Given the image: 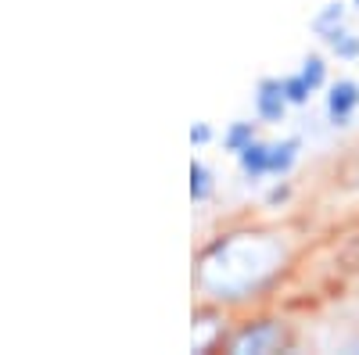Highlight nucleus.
<instances>
[{"label": "nucleus", "mask_w": 359, "mask_h": 355, "mask_svg": "<svg viewBox=\"0 0 359 355\" xmlns=\"http://www.w3.org/2000/svg\"><path fill=\"white\" fill-rule=\"evenodd\" d=\"M291 262V241L277 230H226L216 233L194 262V287L201 302L237 309L273 287Z\"/></svg>", "instance_id": "1"}, {"label": "nucleus", "mask_w": 359, "mask_h": 355, "mask_svg": "<svg viewBox=\"0 0 359 355\" xmlns=\"http://www.w3.org/2000/svg\"><path fill=\"white\" fill-rule=\"evenodd\" d=\"M284 348H291V330L277 316H255V319L237 323V327L226 330V341H223V351L230 355H269Z\"/></svg>", "instance_id": "2"}, {"label": "nucleus", "mask_w": 359, "mask_h": 355, "mask_svg": "<svg viewBox=\"0 0 359 355\" xmlns=\"http://www.w3.org/2000/svg\"><path fill=\"white\" fill-rule=\"evenodd\" d=\"M287 94H284V76H262L255 83V94H252V111L262 126H277L284 123L287 115Z\"/></svg>", "instance_id": "3"}, {"label": "nucleus", "mask_w": 359, "mask_h": 355, "mask_svg": "<svg viewBox=\"0 0 359 355\" xmlns=\"http://www.w3.org/2000/svg\"><path fill=\"white\" fill-rule=\"evenodd\" d=\"M323 111H327V123H331L334 130H345V126L352 123V115L359 111V83L348 79V76L327 83Z\"/></svg>", "instance_id": "4"}, {"label": "nucleus", "mask_w": 359, "mask_h": 355, "mask_svg": "<svg viewBox=\"0 0 359 355\" xmlns=\"http://www.w3.org/2000/svg\"><path fill=\"white\" fill-rule=\"evenodd\" d=\"M237 162V172H241V180L245 183H262L266 176H269V140H252L245 151H237L233 155Z\"/></svg>", "instance_id": "5"}, {"label": "nucleus", "mask_w": 359, "mask_h": 355, "mask_svg": "<svg viewBox=\"0 0 359 355\" xmlns=\"http://www.w3.org/2000/svg\"><path fill=\"white\" fill-rule=\"evenodd\" d=\"M298 155H302V140H298V137L269 140V176H273V180L291 176V169L298 165Z\"/></svg>", "instance_id": "6"}, {"label": "nucleus", "mask_w": 359, "mask_h": 355, "mask_svg": "<svg viewBox=\"0 0 359 355\" xmlns=\"http://www.w3.org/2000/svg\"><path fill=\"white\" fill-rule=\"evenodd\" d=\"M187 176H191V183H187L191 201L194 204H208V201H212V194H216V172H212V165L201 162V158H191Z\"/></svg>", "instance_id": "7"}, {"label": "nucleus", "mask_w": 359, "mask_h": 355, "mask_svg": "<svg viewBox=\"0 0 359 355\" xmlns=\"http://www.w3.org/2000/svg\"><path fill=\"white\" fill-rule=\"evenodd\" d=\"M259 126H262L259 118H255V123H252V118H233V123H226V130H223V137H219L223 151H226V155L245 151L252 140H259Z\"/></svg>", "instance_id": "8"}, {"label": "nucleus", "mask_w": 359, "mask_h": 355, "mask_svg": "<svg viewBox=\"0 0 359 355\" xmlns=\"http://www.w3.org/2000/svg\"><path fill=\"white\" fill-rule=\"evenodd\" d=\"M345 15H348V4H345V0H331V4H323V8L313 15L309 29L323 40L327 33H334V29H341V25H345Z\"/></svg>", "instance_id": "9"}, {"label": "nucleus", "mask_w": 359, "mask_h": 355, "mask_svg": "<svg viewBox=\"0 0 359 355\" xmlns=\"http://www.w3.org/2000/svg\"><path fill=\"white\" fill-rule=\"evenodd\" d=\"M323 43H327V50H331L338 62H359V33H352L348 25L334 29V33H327Z\"/></svg>", "instance_id": "10"}, {"label": "nucleus", "mask_w": 359, "mask_h": 355, "mask_svg": "<svg viewBox=\"0 0 359 355\" xmlns=\"http://www.w3.org/2000/svg\"><path fill=\"white\" fill-rule=\"evenodd\" d=\"M298 72H302V79L313 86V90L320 94V90H327V57L323 54H306L302 57V65H298Z\"/></svg>", "instance_id": "11"}, {"label": "nucleus", "mask_w": 359, "mask_h": 355, "mask_svg": "<svg viewBox=\"0 0 359 355\" xmlns=\"http://www.w3.org/2000/svg\"><path fill=\"white\" fill-rule=\"evenodd\" d=\"M284 94H287V104H291V108H306L316 90L302 79V72H291V76H284Z\"/></svg>", "instance_id": "12"}, {"label": "nucleus", "mask_w": 359, "mask_h": 355, "mask_svg": "<svg viewBox=\"0 0 359 355\" xmlns=\"http://www.w3.org/2000/svg\"><path fill=\"white\" fill-rule=\"evenodd\" d=\"M187 140H191V147L194 151H201V147H208L216 140V130L208 126V123H191V130H187Z\"/></svg>", "instance_id": "13"}, {"label": "nucleus", "mask_w": 359, "mask_h": 355, "mask_svg": "<svg viewBox=\"0 0 359 355\" xmlns=\"http://www.w3.org/2000/svg\"><path fill=\"white\" fill-rule=\"evenodd\" d=\"M287 201H291V183L284 176V180H273V187L266 190V209H277V204H287Z\"/></svg>", "instance_id": "14"}, {"label": "nucleus", "mask_w": 359, "mask_h": 355, "mask_svg": "<svg viewBox=\"0 0 359 355\" xmlns=\"http://www.w3.org/2000/svg\"><path fill=\"white\" fill-rule=\"evenodd\" d=\"M352 8H355V11H359V0H352Z\"/></svg>", "instance_id": "15"}]
</instances>
